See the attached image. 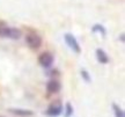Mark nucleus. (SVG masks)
Wrapping results in <instances>:
<instances>
[{"instance_id":"obj_15","label":"nucleus","mask_w":125,"mask_h":117,"mask_svg":"<svg viewBox=\"0 0 125 117\" xmlns=\"http://www.w3.org/2000/svg\"><path fill=\"white\" fill-rule=\"evenodd\" d=\"M0 117H2V116H0Z\"/></svg>"},{"instance_id":"obj_1","label":"nucleus","mask_w":125,"mask_h":117,"mask_svg":"<svg viewBox=\"0 0 125 117\" xmlns=\"http://www.w3.org/2000/svg\"><path fill=\"white\" fill-rule=\"evenodd\" d=\"M22 36V32L14 27H8L6 24L0 23V37L4 38H10V40H19Z\"/></svg>"},{"instance_id":"obj_12","label":"nucleus","mask_w":125,"mask_h":117,"mask_svg":"<svg viewBox=\"0 0 125 117\" xmlns=\"http://www.w3.org/2000/svg\"><path fill=\"white\" fill-rule=\"evenodd\" d=\"M65 117H71L72 115H73V113H74V110H73V107H72V104L70 103V102H67L66 104H65Z\"/></svg>"},{"instance_id":"obj_14","label":"nucleus","mask_w":125,"mask_h":117,"mask_svg":"<svg viewBox=\"0 0 125 117\" xmlns=\"http://www.w3.org/2000/svg\"><path fill=\"white\" fill-rule=\"evenodd\" d=\"M119 40H121V42H123V43H124V34H123V32H122L121 36H119Z\"/></svg>"},{"instance_id":"obj_5","label":"nucleus","mask_w":125,"mask_h":117,"mask_svg":"<svg viewBox=\"0 0 125 117\" xmlns=\"http://www.w3.org/2000/svg\"><path fill=\"white\" fill-rule=\"evenodd\" d=\"M62 110H64V107H62V102L54 101V102H52V103L48 107V109L45 110V115H48V116H50V117H57L62 113Z\"/></svg>"},{"instance_id":"obj_2","label":"nucleus","mask_w":125,"mask_h":117,"mask_svg":"<svg viewBox=\"0 0 125 117\" xmlns=\"http://www.w3.org/2000/svg\"><path fill=\"white\" fill-rule=\"evenodd\" d=\"M26 43L31 50H37L42 45V37L36 32H29L26 36Z\"/></svg>"},{"instance_id":"obj_11","label":"nucleus","mask_w":125,"mask_h":117,"mask_svg":"<svg viewBox=\"0 0 125 117\" xmlns=\"http://www.w3.org/2000/svg\"><path fill=\"white\" fill-rule=\"evenodd\" d=\"M80 74H81V77H82V80H85L86 82L89 84L90 81H92V77H90V74L88 73V71H87L86 68H81Z\"/></svg>"},{"instance_id":"obj_10","label":"nucleus","mask_w":125,"mask_h":117,"mask_svg":"<svg viewBox=\"0 0 125 117\" xmlns=\"http://www.w3.org/2000/svg\"><path fill=\"white\" fill-rule=\"evenodd\" d=\"M92 32H100V34H102L103 36H105V34H107V29L103 27L102 24H100V23H95L92 28Z\"/></svg>"},{"instance_id":"obj_13","label":"nucleus","mask_w":125,"mask_h":117,"mask_svg":"<svg viewBox=\"0 0 125 117\" xmlns=\"http://www.w3.org/2000/svg\"><path fill=\"white\" fill-rule=\"evenodd\" d=\"M46 75L51 77V79H57V77H59V71L57 68L54 70H50L49 72H46Z\"/></svg>"},{"instance_id":"obj_8","label":"nucleus","mask_w":125,"mask_h":117,"mask_svg":"<svg viewBox=\"0 0 125 117\" xmlns=\"http://www.w3.org/2000/svg\"><path fill=\"white\" fill-rule=\"evenodd\" d=\"M95 56H96V59H97V62L100 64H108L109 62H110L109 56L107 54V52H105L103 49H101V48L96 49V51H95Z\"/></svg>"},{"instance_id":"obj_4","label":"nucleus","mask_w":125,"mask_h":117,"mask_svg":"<svg viewBox=\"0 0 125 117\" xmlns=\"http://www.w3.org/2000/svg\"><path fill=\"white\" fill-rule=\"evenodd\" d=\"M53 62H54V57L50 51H45L43 53H41L40 57H38V63H40L42 67L44 68H50L52 66Z\"/></svg>"},{"instance_id":"obj_7","label":"nucleus","mask_w":125,"mask_h":117,"mask_svg":"<svg viewBox=\"0 0 125 117\" xmlns=\"http://www.w3.org/2000/svg\"><path fill=\"white\" fill-rule=\"evenodd\" d=\"M8 113L13 114L18 117H30L34 115V111L27 110V109H21V108H10L8 109Z\"/></svg>"},{"instance_id":"obj_3","label":"nucleus","mask_w":125,"mask_h":117,"mask_svg":"<svg viewBox=\"0 0 125 117\" xmlns=\"http://www.w3.org/2000/svg\"><path fill=\"white\" fill-rule=\"evenodd\" d=\"M64 40H65V43L67 44V46H68V48H70L73 52H75V53H80V52H81L80 44H79L78 40H76V38L73 36L72 34L66 32V34L64 35Z\"/></svg>"},{"instance_id":"obj_9","label":"nucleus","mask_w":125,"mask_h":117,"mask_svg":"<svg viewBox=\"0 0 125 117\" xmlns=\"http://www.w3.org/2000/svg\"><path fill=\"white\" fill-rule=\"evenodd\" d=\"M112 107V111H114V115H115V117H125V113L124 110L118 106V104L116 103H112L111 104Z\"/></svg>"},{"instance_id":"obj_6","label":"nucleus","mask_w":125,"mask_h":117,"mask_svg":"<svg viewBox=\"0 0 125 117\" xmlns=\"http://www.w3.org/2000/svg\"><path fill=\"white\" fill-rule=\"evenodd\" d=\"M62 89V84L58 79H50L46 84V90L49 94H57Z\"/></svg>"}]
</instances>
